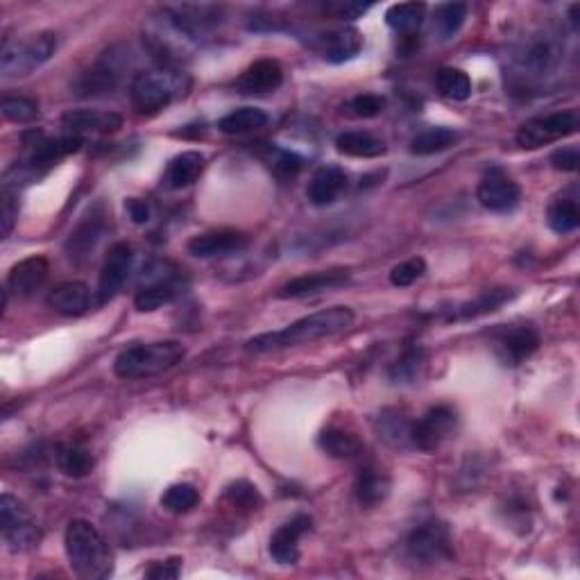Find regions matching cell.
Here are the masks:
<instances>
[{
    "mask_svg": "<svg viewBox=\"0 0 580 580\" xmlns=\"http://www.w3.org/2000/svg\"><path fill=\"white\" fill-rule=\"evenodd\" d=\"M354 324V311L349 306H331V309L315 311L311 315L295 320L288 327L279 331H270V334H259L245 343L247 354H270L279 352V349L297 347L304 343H313V340L336 336L340 331L349 329Z\"/></svg>",
    "mask_w": 580,
    "mask_h": 580,
    "instance_id": "cell-1",
    "label": "cell"
},
{
    "mask_svg": "<svg viewBox=\"0 0 580 580\" xmlns=\"http://www.w3.org/2000/svg\"><path fill=\"white\" fill-rule=\"evenodd\" d=\"M64 549L73 574L84 580H102L112 576L114 556L102 533L87 519L68 522Z\"/></svg>",
    "mask_w": 580,
    "mask_h": 580,
    "instance_id": "cell-2",
    "label": "cell"
},
{
    "mask_svg": "<svg viewBox=\"0 0 580 580\" xmlns=\"http://www.w3.org/2000/svg\"><path fill=\"white\" fill-rule=\"evenodd\" d=\"M186 347L177 340L161 343H136L125 347L114 361V372L121 379H148L173 370L184 361Z\"/></svg>",
    "mask_w": 580,
    "mask_h": 580,
    "instance_id": "cell-3",
    "label": "cell"
},
{
    "mask_svg": "<svg viewBox=\"0 0 580 580\" xmlns=\"http://www.w3.org/2000/svg\"><path fill=\"white\" fill-rule=\"evenodd\" d=\"M59 48V37L55 32H39L28 39H5L0 48V75L5 80L25 78L53 59Z\"/></svg>",
    "mask_w": 580,
    "mask_h": 580,
    "instance_id": "cell-4",
    "label": "cell"
},
{
    "mask_svg": "<svg viewBox=\"0 0 580 580\" xmlns=\"http://www.w3.org/2000/svg\"><path fill=\"white\" fill-rule=\"evenodd\" d=\"M189 89V80L175 71H143L136 73L130 84L132 105L139 114H157L170 102L182 98Z\"/></svg>",
    "mask_w": 580,
    "mask_h": 580,
    "instance_id": "cell-5",
    "label": "cell"
},
{
    "mask_svg": "<svg viewBox=\"0 0 580 580\" xmlns=\"http://www.w3.org/2000/svg\"><path fill=\"white\" fill-rule=\"evenodd\" d=\"M515 66L528 78H547L556 73L562 62V44L558 34L535 30L519 41L513 53Z\"/></svg>",
    "mask_w": 580,
    "mask_h": 580,
    "instance_id": "cell-6",
    "label": "cell"
},
{
    "mask_svg": "<svg viewBox=\"0 0 580 580\" xmlns=\"http://www.w3.org/2000/svg\"><path fill=\"white\" fill-rule=\"evenodd\" d=\"M0 535L7 544V549L14 553H25L39 547L41 528L37 519L25 508V503L5 492L0 497Z\"/></svg>",
    "mask_w": 580,
    "mask_h": 580,
    "instance_id": "cell-7",
    "label": "cell"
},
{
    "mask_svg": "<svg viewBox=\"0 0 580 580\" xmlns=\"http://www.w3.org/2000/svg\"><path fill=\"white\" fill-rule=\"evenodd\" d=\"M580 127L578 109H565V112H553L547 116H537L526 121L517 130L515 141L524 150H537L542 145L565 139V136L576 134Z\"/></svg>",
    "mask_w": 580,
    "mask_h": 580,
    "instance_id": "cell-8",
    "label": "cell"
},
{
    "mask_svg": "<svg viewBox=\"0 0 580 580\" xmlns=\"http://www.w3.org/2000/svg\"><path fill=\"white\" fill-rule=\"evenodd\" d=\"M406 551L411 560L420 562V565H440L454 558V544H451L449 526L442 522H426L417 526L415 531L408 535Z\"/></svg>",
    "mask_w": 580,
    "mask_h": 580,
    "instance_id": "cell-9",
    "label": "cell"
},
{
    "mask_svg": "<svg viewBox=\"0 0 580 580\" xmlns=\"http://www.w3.org/2000/svg\"><path fill=\"white\" fill-rule=\"evenodd\" d=\"M456 413L449 406H433L426 411L420 420L413 422L411 440L413 449L426 451H438L456 431Z\"/></svg>",
    "mask_w": 580,
    "mask_h": 580,
    "instance_id": "cell-10",
    "label": "cell"
},
{
    "mask_svg": "<svg viewBox=\"0 0 580 580\" xmlns=\"http://www.w3.org/2000/svg\"><path fill=\"white\" fill-rule=\"evenodd\" d=\"M123 68H125V55L118 53L116 48H112L109 53L102 55L98 62L89 68V71L80 73V78L73 84V91L78 93V96H87V98L107 96V93H112L118 87V82H121Z\"/></svg>",
    "mask_w": 580,
    "mask_h": 580,
    "instance_id": "cell-11",
    "label": "cell"
},
{
    "mask_svg": "<svg viewBox=\"0 0 580 580\" xmlns=\"http://www.w3.org/2000/svg\"><path fill=\"white\" fill-rule=\"evenodd\" d=\"M476 200L481 202L483 209L492 213H513L519 207V202H522V189L501 168H492L479 182Z\"/></svg>",
    "mask_w": 580,
    "mask_h": 580,
    "instance_id": "cell-12",
    "label": "cell"
},
{
    "mask_svg": "<svg viewBox=\"0 0 580 580\" xmlns=\"http://www.w3.org/2000/svg\"><path fill=\"white\" fill-rule=\"evenodd\" d=\"M105 232H107V213L102 209V204H96V207L84 213L80 223L75 225L71 234H68L64 245L66 257L73 263L87 261L93 250L98 247L100 238L105 236Z\"/></svg>",
    "mask_w": 580,
    "mask_h": 580,
    "instance_id": "cell-13",
    "label": "cell"
},
{
    "mask_svg": "<svg viewBox=\"0 0 580 580\" xmlns=\"http://www.w3.org/2000/svg\"><path fill=\"white\" fill-rule=\"evenodd\" d=\"M349 279H352L349 268L309 272V275H300L286 281V284L279 288L277 297L279 300H302V297H311L318 293H327V290H336L340 286H347Z\"/></svg>",
    "mask_w": 580,
    "mask_h": 580,
    "instance_id": "cell-14",
    "label": "cell"
},
{
    "mask_svg": "<svg viewBox=\"0 0 580 580\" xmlns=\"http://www.w3.org/2000/svg\"><path fill=\"white\" fill-rule=\"evenodd\" d=\"M134 266V250L130 243H116L109 250L105 266L100 270L98 279V304H107L109 300L121 293L127 277H130Z\"/></svg>",
    "mask_w": 580,
    "mask_h": 580,
    "instance_id": "cell-15",
    "label": "cell"
},
{
    "mask_svg": "<svg viewBox=\"0 0 580 580\" xmlns=\"http://www.w3.org/2000/svg\"><path fill=\"white\" fill-rule=\"evenodd\" d=\"M537 349H540V334L533 324H517V327L501 331L497 338V358L508 368L522 365Z\"/></svg>",
    "mask_w": 580,
    "mask_h": 580,
    "instance_id": "cell-16",
    "label": "cell"
},
{
    "mask_svg": "<svg viewBox=\"0 0 580 580\" xmlns=\"http://www.w3.org/2000/svg\"><path fill=\"white\" fill-rule=\"evenodd\" d=\"M313 519L309 515H295L290 522L281 524L270 537L268 551L277 565H295L300 560V540L311 531Z\"/></svg>",
    "mask_w": 580,
    "mask_h": 580,
    "instance_id": "cell-17",
    "label": "cell"
},
{
    "mask_svg": "<svg viewBox=\"0 0 580 580\" xmlns=\"http://www.w3.org/2000/svg\"><path fill=\"white\" fill-rule=\"evenodd\" d=\"M166 12L173 16V21L189 34L195 44L216 30L220 19H223V7L218 5H168Z\"/></svg>",
    "mask_w": 580,
    "mask_h": 580,
    "instance_id": "cell-18",
    "label": "cell"
},
{
    "mask_svg": "<svg viewBox=\"0 0 580 580\" xmlns=\"http://www.w3.org/2000/svg\"><path fill=\"white\" fill-rule=\"evenodd\" d=\"M247 245H250V238L243 232H236V229H213V232L193 236L186 250L198 259H216L243 252Z\"/></svg>",
    "mask_w": 580,
    "mask_h": 580,
    "instance_id": "cell-19",
    "label": "cell"
},
{
    "mask_svg": "<svg viewBox=\"0 0 580 580\" xmlns=\"http://www.w3.org/2000/svg\"><path fill=\"white\" fill-rule=\"evenodd\" d=\"M68 134H114L123 127V116L105 109H68L62 116Z\"/></svg>",
    "mask_w": 580,
    "mask_h": 580,
    "instance_id": "cell-20",
    "label": "cell"
},
{
    "mask_svg": "<svg viewBox=\"0 0 580 580\" xmlns=\"http://www.w3.org/2000/svg\"><path fill=\"white\" fill-rule=\"evenodd\" d=\"M284 84V68L277 59H259L250 64L238 78V91L245 96H266Z\"/></svg>",
    "mask_w": 580,
    "mask_h": 580,
    "instance_id": "cell-21",
    "label": "cell"
},
{
    "mask_svg": "<svg viewBox=\"0 0 580 580\" xmlns=\"http://www.w3.org/2000/svg\"><path fill=\"white\" fill-rule=\"evenodd\" d=\"M50 275L48 259L44 257H30L16 263L7 277L5 293L16 297H32L37 290L46 284Z\"/></svg>",
    "mask_w": 580,
    "mask_h": 580,
    "instance_id": "cell-22",
    "label": "cell"
},
{
    "mask_svg": "<svg viewBox=\"0 0 580 580\" xmlns=\"http://www.w3.org/2000/svg\"><path fill=\"white\" fill-rule=\"evenodd\" d=\"M204 166H207V159H204L202 152L186 150L168 161L164 175H161V186L166 191L189 189L204 173Z\"/></svg>",
    "mask_w": 580,
    "mask_h": 580,
    "instance_id": "cell-23",
    "label": "cell"
},
{
    "mask_svg": "<svg viewBox=\"0 0 580 580\" xmlns=\"http://www.w3.org/2000/svg\"><path fill=\"white\" fill-rule=\"evenodd\" d=\"M347 189V173L338 166H322L315 170L309 186H306V198L313 207H329L334 204L340 193Z\"/></svg>",
    "mask_w": 580,
    "mask_h": 580,
    "instance_id": "cell-24",
    "label": "cell"
},
{
    "mask_svg": "<svg viewBox=\"0 0 580 580\" xmlns=\"http://www.w3.org/2000/svg\"><path fill=\"white\" fill-rule=\"evenodd\" d=\"M46 304L66 318H78L91 309V290L82 281H64L50 290Z\"/></svg>",
    "mask_w": 580,
    "mask_h": 580,
    "instance_id": "cell-25",
    "label": "cell"
},
{
    "mask_svg": "<svg viewBox=\"0 0 580 580\" xmlns=\"http://www.w3.org/2000/svg\"><path fill=\"white\" fill-rule=\"evenodd\" d=\"M363 48V37L361 32L354 28H340L331 30L327 34H322L318 41L320 55L331 64H343L354 59Z\"/></svg>",
    "mask_w": 580,
    "mask_h": 580,
    "instance_id": "cell-26",
    "label": "cell"
},
{
    "mask_svg": "<svg viewBox=\"0 0 580 580\" xmlns=\"http://www.w3.org/2000/svg\"><path fill=\"white\" fill-rule=\"evenodd\" d=\"M374 429H377L379 438L386 442L392 449H413V440H411V429L413 422L408 420L404 413L395 411V408H386L381 411L377 420H374Z\"/></svg>",
    "mask_w": 580,
    "mask_h": 580,
    "instance_id": "cell-27",
    "label": "cell"
},
{
    "mask_svg": "<svg viewBox=\"0 0 580 580\" xmlns=\"http://www.w3.org/2000/svg\"><path fill=\"white\" fill-rule=\"evenodd\" d=\"M182 288L184 284L179 277H161L157 281H152V284L143 286L139 293H136L134 297L136 311H141V313L157 311L161 309V306L177 300V297L182 295Z\"/></svg>",
    "mask_w": 580,
    "mask_h": 580,
    "instance_id": "cell-28",
    "label": "cell"
},
{
    "mask_svg": "<svg viewBox=\"0 0 580 580\" xmlns=\"http://www.w3.org/2000/svg\"><path fill=\"white\" fill-rule=\"evenodd\" d=\"M57 467L59 472L68 479H84V476H89L93 472V467H96V460H93V454L87 449L78 445V442H66V445H59L57 447Z\"/></svg>",
    "mask_w": 580,
    "mask_h": 580,
    "instance_id": "cell-29",
    "label": "cell"
},
{
    "mask_svg": "<svg viewBox=\"0 0 580 580\" xmlns=\"http://www.w3.org/2000/svg\"><path fill=\"white\" fill-rule=\"evenodd\" d=\"M390 488H392V483L386 474L379 472V469L368 467V469H363L356 479V485H354L356 501L365 508H374L388 499Z\"/></svg>",
    "mask_w": 580,
    "mask_h": 580,
    "instance_id": "cell-30",
    "label": "cell"
},
{
    "mask_svg": "<svg viewBox=\"0 0 580 580\" xmlns=\"http://www.w3.org/2000/svg\"><path fill=\"white\" fill-rule=\"evenodd\" d=\"M336 150L340 155L358 159H377L386 155V143L370 132H345L336 139Z\"/></svg>",
    "mask_w": 580,
    "mask_h": 580,
    "instance_id": "cell-31",
    "label": "cell"
},
{
    "mask_svg": "<svg viewBox=\"0 0 580 580\" xmlns=\"http://www.w3.org/2000/svg\"><path fill=\"white\" fill-rule=\"evenodd\" d=\"M513 297H515V290H510V288L483 290V293L476 295L472 302H465L463 306H460L454 318L456 320H474V318H481V315H488L492 311L501 309V306L513 300Z\"/></svg>",
    "mask_w": 580,
    "mask_h": 580,
    "instance_id": "cell-32",
    "label": "cell"
},
{
    "mask_svg": "<svg viewBox=\"0 0 580 580\" xmlns=\"http://www.w3.org/2000/svg\"><path fill=\"white\" fill-rule=\"evenodd\" d=\"M268 114L259 107H241L229 112L218 121V130L225 134H247L257 132L261 127L268 125Z\"/></svg>",
    "mask_w": 580,
    "mask_h": 580,
    "instance_id": "cell-33",
    "label": "cell"
},
{
    "mask_svg": "<svg viewBox=\"0 0 580 580\" xmlns=\"http://www.w3.org/2000/svg\"><path fill=\"white\" fill-rule=\"evenodd\" d=\"M318 447L331 458L349 460L361 456L363 445L356 435L347 433L343 429H324L318 438Z\"/></svg>",
    "mask_w": 580,
    "mask_h": 580,
    "instance_id": "cell-34",
    "label": "cell"
},
{
    "mask_svg": "<svg viewBox=\"0 0 580 580\" xmlns=\"http://www.w3.org/2000/svg\"><path fill=\"white\" fill-rule=\"evenodd\" d=\"M458 141V132L451 127H429V130L413 136L411 152L417 157L438 155V152L449 150Z\"/></svg>",
    "mask_w": 580,
    "mask_h": 580,
    "instance_id": "cell-35",
    "label": "cell"
},
{
    "mask_svg": "<svg viewBox=\"0 0 580 580\" xmlns=\"http://www.w3.org/2000/svg\"><path fill=\"white\" fill-rule=\"evenodd\" d=\"M547 223L556 234H571L580 227V207L576 198H558L549 204Z\"/></svg>",
    "mask_w": 580,
    "mask_h": 580,
    "instance_id": "cell-36",
    "label": "cell"
},
{
    "mask_svg": "<svg viewBox=\"0 0 580 580\" xmlns=\"http://www.w3.org/2000/svg\"><path fill=\"white\" fill-rule=\"evenodd\" d=\"M424 16H426L424 3H397L388 7L386 23L399 34H413L415 30H420Z\"/></svg>",
    "mask_w": 580,
    "mask_h": 580,
    "instance_id": "cell-37",
    "label": "cell"
},
{
    "mask_svg": "<svg viewBox=\"0 0 580 580\" xmlns=\"http://www.w3.org/2000/svg\"><path fill=\"white\" fill-rule=\"evenodd\" d=\"M469 7L465 3H445L435 7L433 16V30L442 41L454 39L458 30L463 28V23L467 19Z\"/></svg>",
    "mask_w": 580,
    "mask_h": 580,
    "instance_id": "cell-38",
    "label": "cell"
},
{
    "mask_svg": "<svg viewBox=\"0 0 580 580\" xmlns=\"http://www.w3.org/2000/svg\"><path fill=\"white\" fill-rule=\"evenodd\" d=\"M435 87L442 93V96L456 102H463L472 96V80L465 71L454 66L440 68L438 75H435Z\"/></svg>",
    "mask_w": 580,
    "mask_h": 580,
    "instance_id": "cell-39",
    "label": "cell"
},
{
    "mask_svg": "<svg viewBox=\"0 0 580 580\" xmlns=\"http://www.w3.org/2000/svg\"><path fill=\"white\" fill-rule=\"evenodd\" d=\"M426 363V352L422 347H411L397 358V363L390 368L392 383H413L420 379L422 368Z\"/></svg>",
    "mask_w": 580,
    "mask_h": 580,
    "instance_id": "cell-40",
    "label": "cell"
},
{
    "mask_svg": "<svg viewBox=\"0 0 580 580\" xmlns=\"http://www.w3.org/2000/svg\"><path fill=\"white\" fill-rule=\"evenodd\" d=\"M198 503H200V492L191 483H175V485H170L164 494H161V506H164L168 513H175V515L189 513V510H193Z\"/></svg>",
    "mask_w": 580,
    "mask_h": 580,
    "instance_id": "cell-41",
    "label": "cell"
},
{
    "mask_svg": "<svg viewBox=\"0 0 580 580\" xmlns=\"http://www.w3.org/2000/svg\"><path fill=\"white\" fill-rule=\"evenodd\" d=\"M3 116L12 123H30L39 116V102L25 96H5L3 98Z\"/></svg>",
    "mask_w": 580,
    "mask_h": 580,
    "instance_id": "cell-42",
    "label": "cell"
},
{
    "mask_svg": "<svg viewBox=\"0 0 580 580\" xmlns=\"http://www.w3.org/2000/svg\"><path fill=\"white\" fill-rule=\"evenodd\" d=\"M225 499L232 503L234 508L247 510V513H252V510H259L261 503H263L259 490L254 488L252 483H247V481H236V483L229 485V488L225 490Z\"/></svg>",
    "mask_w": 580,
    "mask_h": 580,
    "instance_id": "cell-43",
    "label": "cell"
},
{
    "mask_svg": "<svg viewBox=\"0 0 580 580\" xmlns=\"http://www.w3.org/2000/svg\"><path fill=\"white\" fill-rule=\"evenodd\" d=\"M270 152H272L270 159H268L270 168H272V173H275L279 179L295 177L304 168V159L300 155H295V152L277 150V148H272Z\"/></svg>",
    "mask_w": 580,
    "mask_h": 580,
    "instance_id": "cell-44",
    "label": "cell"
},
{
    "mask_svg": "<svg viewBox=\"0 0 580 580\" xmlns=\"http://www.w3.org/2000/svg\"><path fill=\"white\" fill-rule=\"evenodd\" d=\"M345 109L347 114L356 118H377L386 109V98L379 96V93H361V96L349 100Z\"/></svg>",
    "mask_w": 580,
    "mask_h": 580,
    "instance_id": "cell-45",
    "label": "cell"
},
{
    "mask_svg": "<svg viewBox=\"0 0 580 580\" xmlns=\"http://www.w3.org/2000/svg\"><path fill=\"white\" fill-rule=\"evenodd\" d=\"M424 272H426L424 259H408L390 270V284L397 288H408V286H413L415 281L424 275Z\"/></svg>",
    "mask_w": 580,
    "mask_h": 580,
    "instance_id": "cell-46",
    "label": "cell"
},
{
    "mask_svg": "<svg viewBox=\"0 0 580 580\" xmlns=\"http://www.w3.org/2000/svg\"><path fill=\"white\" fill-rule=\"evenodd\" d=\"M16 218H19V202H16V195L12 189H3V195H0V225H3V238L12 234Z\"/></svg>",
    "mask_w": 580,
    "mask_h": 580,
    "instance_id": "cell-47",
    "label": "cell"
},
{
    "mask_svg": "<svg viewBox=\"0 0 580 580\" xmlns=\"http://www.w3.org/2000/svg\"><path fill=\"white\" fill-rule=\"evenodd\" d=\"M580 164V152L576 145H565V148H558L551 155V166L562 173H576Z\"/></svg>",
    "mask_w": 580,
    "mask_h": 580,
    "instance_id": "cell-48",
    "label": "cell"
},
{
    "mask_svg": "<svg viewBox=\"0 0 580 580\" xmlns=\"http://www.w3.org/2000/svg\"><path fill=\"white\" fill-rule=\"evenodd\" d=\"M182 571V560L170 558L166 562H152V565L145 569V578L152 580H175Z\"/></svg>",
    "mask_w": 580,
    "mask_h": 580,
    "instance_id": "cell-49",
    "label": "cell"
},
{
    "mask_svg": "<svg viewBox=\"0 0 580 580\" xmlns=\"http://www.w3.org/2000/svg\"><path fill=\"white\" fill-rule=\"evenodd\" d=\"M372 5H363V3H331L327 5V12H331L336 16V19H358V16H363L365 12L370 10Z\"/></svg>",
    "mask_w": 580,
    "mask_h": 580,
    "instance_id": "cell-50",
    "label": "cell"
},
{
    "mask_svg": "<svg viewBox=\"0 0 580 580\" xmlns=\"http://www.w3.org/2000/svg\"><path fill=\"white\" fill-rule=\"evenodd\" d=\"M125 209H127V213H130V218H132L134 225H145L150 220V213H152L150 204L145 202V200H141V198L127 200Z\"/></svg>",
    "mask_w": 580,
    "mask_h": 580,
    "instance_id": "cell-51",
    "label": "cell"
}]
</instances>
